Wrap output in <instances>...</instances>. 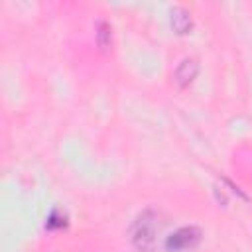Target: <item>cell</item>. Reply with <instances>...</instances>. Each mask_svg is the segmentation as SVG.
I'll use <instances>...</instances> for the list:
<instances>
[{"mask_svg": "<svg viewBox=\"0 0 252 252\" xmlns=\"http://www.w3.org/2000/svg\"><path fill=\"white\" fill-rule=\"evenodd\" d=\"M158 217L154 211H144L134 226H132V242L136 248L140 250H152L154 244H156V234H158Z\"/></svg>", "mask_w": 252, "mask_h": 252, "instance_id": "1", "label": "cell"}, {"mask_svg": "<svg viewBox=\"0 0 252 252\" xmlns=\"http://www.w3.org/2000/svg\"><path fill=\"white\" fill-rule=\"evenodd\" d=\"M201 240V230L195 226H183L179 230H175L167 240H165V248L169 252H181V250H189L193 246H197Z\"/></svg>", "mask_w": 252, "mask_h": 252, "instance_id": "2", "label": "cell"}, {"mask_svg": "<svg viewBox=\"0 0 252 252\" xmlns=\"http://www.w3.org/2000/svg\"><path fill=\"white\" fill-rule=\"evenodd\" d=\"M171 26L177 33H185L189 28H191V14L181 8V6H175L171 10Z\"/></svg>", "mask_w": 252, "mask_h": 252, "instance_id": "3", "label": "cell"}, {"mask_svg": "<svg viewBox=\"0 0 252 252\" xmlns=\"http://www.w3.org/2000/svg\"><path fill=\"white\" fill-rule=\"evenodd\" d=\"M197 71H199V65H197L195 59H183L181 65H179L177 71H175V77H177V81H179L181 85H189V83L195 79Z\"/></svg>", "mask_w": 252, "mask_h": 252, "instance_id": "4", "label": "cell"}, {"mask_svg": "<svg viewBox=\"0 0 252 252\" xmlns=\"http://www.w3.org/2000/svg\"><path fill=\"white\" fill-rule=\"evenodd\" d=\"M96 37H98V45H100L102 49H106L108 43H110V26H108L106 22H98Z\"/></svg>", "mask_w": 252, "mask_h": 252, "instance_id": "5", "label": "cell"}]
</instances>
